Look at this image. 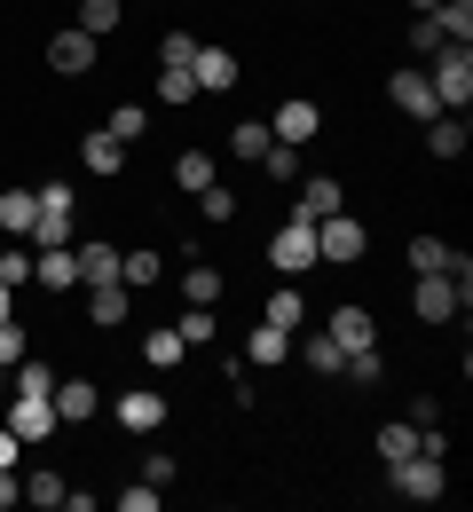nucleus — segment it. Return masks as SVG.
I'll list each match as a JSON object with an SVG mask.
<instances>
[{"mask_svg": "<svg viewBox=\"0 0 473 512\" xmlns=\"http://www.w3.org/2000/svg\"><path fill=\"white\" fill-rule=\"evenodd\" d=\"M387 489H395V497H410V505H442V489H450V457L410 449L403 465H387Z\"/></svg>", "mask_w": 473, "mask_h": 512, "instance_id": "1", "label": "nucleus"}, {"mask_svg": "<svg viewBox=\"0 0 473 512\" xmlns=\"http://www.w3.org/2000/svg\"><path fill=\"white\" fill-rule=\"evenodd\" d=\"M426 79H434V103L442 111H466L473 103V48H442V56H426Z\"/></svg>", "mask_w": 473, "mask_h": 512, "instance_id": "2", "label": "nucleus"}, {"mask_svg": "<svg viewBox=\"0 0 473 512\" xmlns=\"http://www.w3.org/2000/svg\"><path fill=\"white\" fill-rule=\"evenodd\" d=\"M363 253H371V229H363V221H355L347 205L316 221V260H332V268H355Z\"/></svg>", "mask_w": 473, "mask_h": 512, "instance_id": "3", "label": "nucleus"}, {"mask_svg": "<svg viewBox=\"0 0 473 512\" xmlns=\"http://www.w3.org/2000/svg\"><path fill=\"white\" fill-rule=\"evenodd\" d=\"M269 268H284V276H308V268H316V221H300V213H292V221L269 237Z\"/></svg>", "mask_w": 473, "mask_h": 512, "instance_id": "4", "label": "nucleus"}, {"mask_svg": "<svg viewBox=\"0 0 473 512\" xmlns=\"http://www.w3.org/2000/svg\"><path fill=\"white\" fill-rule=\"evenodd\" d=\"M95 64H103V40H95V32H79V24H64V32L48 40V71H64V79H87Z\"/></svg>", "mask_w": 473, "mask_h": 512, "instance_id": "5", "label": "nucleus"}, {"mask_svg": "<svg viewBox=\"0 0 473 512\" xmlns=\"http://www.w3.org/2000/svg\"><path fill=\"white\" fill-rule=\"evenodd\" d=\"M0 426H8L16 442H48L64 418H56V402H48V394H8V418H0Z\"/></svg>", "mask_w": 473, "mask_h": 512, "instance_id": "6", "label": "nucleus"}, {"mask_svg": "<svg viewBox=\"0 0 473 512\" xmlns=\"http://www.w3.org/2000/svg\"><path fill=\"white\" fill-rule=\"evenodd\" d=\"M387 103H395L403 119H418V127L442 111V103H434V79H426L418 64H395V79H387Z\"/></svg>", "mask_w": 473, "mask_h": 512, "instance_id": "7", "label": "nucleus"}, {"mask_svg": "<svg viewBox=\"0 0 473 512\" xmlns=\"http://www.w3.org/2000/svg\"><path fill=\"white\" fill-rule=\"evenodd\" d=\"M269 134H276V142H292V150H308V142L324 134V111H316L308 95H284V103H276V119H269Z\"/></svg>", "mask_w": 473, "mask_h": 512, "instance_id": "8", "label": "nucleus"}, {"mask_svg": "<svg viewBox=\"0 0 473 512\" xmlns=\"http://www.w3.org/2000/svg\"><path fill=\"white\" fill-rule=\"evenodd\" d=\"M111 418H119L127 434H158V426H166V394H158V386H127V394L111 402Z\"/></svg>", "mask_w": 473, "mask_h": 512, "instance_id": "9", "label": "nucleus"}, {"mask_svg": "<svg viewBox=\"0 0 473 512\" xmlns=\"http://www.w3.org/2000/svg\"><path fill=\"white\" fill-rule=\"evenodd\" d=\"M410 316H418V323L466 316V308H458V284H450V276H418V292H410Z\"/></svg>", "mask_w": 473, "mask_h": 512, "instance_id": "10", "label": "nucleus"}, {"mask_svg": "<svg viewBox=\"0 0 473 512\" xmlns=\"http://www.w3.org/2000/svg\"><path fill=\"white\" fill-rule=\"evenodd\" d=\"M190 79H198L205 95H229V87L245 79V64H237L229 48H205V40H198V56H190Z\"/></svg>", "mask_w": 473, "mask_h": 512, "instance_id": "11", "label": "nucleus"}, {"mask_svg": "<svg viewBox=\"0 0 473 512\" xmlns=\"http://www.w3.org/2000/svg\"><path fill=\"white\" fill-rule=\"evenodd\" d=\"M292 355H300L316 379H339V371H347V347H339L332 331H292Z\"/></svg>", "mask_w": 473, "mask_h": 512, "instance_id": "12", "label": "nucleus"}, {"mask_svg": "<svg viewBox=\"0 0 473 512\" xmlns=\"http://www.w3.org/2000/svg\"><path fill=\"white\" fill-rule=\"evenodd\" d=\"M48 402H56V418H64V426H87V418L103 410L95 379H56V394H48Z\"/></svg>", "mask_w": 473, "mask_h": 512, "instance_id": "13", "label": "nucleus"}, {"mask_svg": "<svg viewBox=\"0 0 473 512\" xmlns=\"http://www.w3.org/2000/svg\"><path fill=\"white\" fill-rule=\"evenodd\" d=\"M79 292H87V323H103V331L135 316V292L127 284H79Z\"/></svg>", "mask_w": 473, "mask_h": 512, "instance_id": "14", "label": "nucleus"}, {"mask_svg": "<svg viewBox=\"0 0 473 512\" xmlns=\"http://www.w3.org/2000/svg\"><path fill=\"white\" fill-rule=\"evenodd\" d=\"M79 166H87V174H103V182H111V174H119V166H127V142H119V134H79Z\"/></svg>", "mask_w": 473, "mask_h": 512, "instance_id": "15", "label": "nucleus"}, {"mask_svg": "<svg viewBox=\"0 0 473 512\" xmlns=\"http://www.w3.org/2000/svg\"><path fill=\"white\" fill-rule=\"evenodd\" d=\"M32 284H48V292H79V253H71V245L32 253Z\"/></svg>", "mask_w": 473, "mask_h": 512, "instance_id": "16", "label": "nucleus"}, {"mask_svg": "<svg viewBox=\"0 0 473 512\" xmlns=\"http://www.w3.org/2000/svg\"><path fill=\"white\" fill-rule=\"evenodd\" d=\"M245 363H261V371H284V363H292V331H276V323H253V339H245Z\"/></svg>", "mask_w": 473, "mask_h": 512, "instance_id": "17", "label": "nucleus"}, {"mask_svg": "<svg viewBox=\"0 0 473 512\" xmlns=\"http://www.w3.org/2000/svg\"><path fill=\"white\" fill-rule=\"evenodd\" d=\"M324 331H332L347 355H355V347H379V331H371V308H355V300H347V308H332V323H324Z\"/></svg>", "mask_w": 473, "mask_h": 512, "instance_id": "18", "label": "nucleus"}, {"mask_svg": "<svg viewBox=\"0 0 473 512\" xmlns=\"http://www.w3.org/2000/svg\"><path fill=\"white\" fill-rule=\"evenodd\" d=\"M339 205H347V190H339L332 174H308V182H300V205H292V213H300V221H324V213H339Z\"/></svg>", "mask_w": 473, "mask_h": 512, "instance_id": "19", "label": "nucleus"}, {"mask_svg": "<svg viewBox=\"0 0 473 512\" xmlns=\"http://www.w3.org/2000/svg\"><path fill=\"white\" fill-rule=\"evenodd\" d=\"M426 150L434 158H466V111H434L426 119Z\"/></svg>", "mask_w": 473, "mask_h": 512, "instance_id": "20", "label": "nucleus"}, {"mask_svg": "<svg viewBox=\"0 0 473 512\" xmlns=\"http://www.w3.org/2000/svg\"><path fill=\"white\" fill-rule=\"evenodd\" d=\"M182 355H190V347H182L174 323H150V331H142V363H150V371H174Z\"/></svg>", "mask_w": 473, "mask_h": 512, "instance_id": "21", "label": "nucleus"}, {"mask_svg": "<svg viewBox=\"0 0 473 512\" xmlns=\"http://www.w3.org/2000/svg\"><path fill=\"white\" fill-rule=\"evenodd\" d=\"M32 221H40V190H0V229L8 237H32Z\"/></svg>", "mask_w": 473, "mask_h": 512, "instance_id": "22", "label": "nucleus"}, {"mask_svg": "<svg viewBox=\"0 0 473 512\" xmlns=\"http://www.w3.org/2000/svg\"><path fill=\"white\" fill-rule=\"evenodd\" d=\"M450 253H458V245H450V237H434V229H426V237H410V245H403V260L418 268V276H442V268H450Z\"/></svg>", "mask_w": 473, "mask_h": 512, "instance_id": "23", "label": "nucleus"}, {"mask_svg": "<svg viewBox=\"0 0 473 512\" xmlns=\"http://www.w3.org/2000/svg\"><path fill=\"white\" fill-rule=\"evenodd\" d=\"M64 473H56V465H40V473H24V505H40V512H64Z\"/></svg>", "mask_w": 473, "mask_h": 512, "instance_id": "24", "label": "nucleus"}, {"mask_svg": "<svg viewBox=\"0 0 473 512\" xmlns=\"http://www.w3.org/2000/svg\"><path fill=\"white\" fill-rule=\"evenodd\" d=\"M276 134H269V119H237L229 127V158H245V166H261V150H269Z\"/></svg>", "mask_w": 473, "mask_h": 512, "instance_id": "25", "label": "nucleus"}, {"mask_svg": "<svg viewBox=\"0 0 473 512\" xmlns=\"http://www.w3.org/2000/svg\"><path fill=\"white\" fill-rule=\"evenodd\" d=\"M182 300H190V308H213V300H221V268H213V260H190V268H182Z\"/></svg>", "mask_w": 473, "mask_h": 512, "instance_id": "26", "label": "nucleus"}, {"mask_svg": "<svg viewBox=\"0 0 473 512\" xmlns=\"http://www.w3.org/2000/svg\"><path fill=\"white\" fill-rule=\"evenodd\" d=\"M79 284H119V245H79Z\"/></svg>", "mask_w": 473, "mask_h": 512, "instance_id": "27", "label": "nucleus"}, {"mask_svg": "<svg viewBox=\"0 0 473 512\" xmlns=\"http://www.w3.org/2000/svg\"><path fill=\"white\" fill-rule=\"evenodd\" d=\"M158 276H166V260H158V253H119V284H127V292H150Z\"/></svg>", "mask_w": 473, "mask_h": 512, "instance_id": "28", "label": "nucleus"}, {"mask_svg": "<svg viewBox=\"0 0 473 512\" xmlns=\"http://www.w3.org/2000/svg\"><path fill=\"white\" fill-rule=\"evenodd\" d=\"M261 323H276V331H300V323H308V300H300V292L284 284V292H269V308H261Z\"/></svg>", "mask_w": 473, "mask_h": 512, "instance_id": "29", "label": "nucleus"}, {"mask_svg": "<svg viewBox=\"0 0 473 512\" xmlns=\"http://www.w3.org/2000/svg\"><path fill=\"white\" fill-rule=\"evenodd\" d=\"M190 95H198V79H190V64H158V103H166V111H182Z\"/></svg>", "mask_w": 473, "mask_h": 512, "instance_id": "30", "label": "nucleus"}, {"mask_svg": "<svg viewBox=\"0 0 473 512\" xmlns=\"http://www.w3.org/2000/svg\"><path fill=\"white\" fill-rule=\"evenodd\" d=\"M434 24H442V40L473 48V0H442V8H434Z\"/></svg>", "mask_w": 473, "mask_h": 512, "instance_id": "31", "label": "nucleus"}, {"mask_svg": "<svg viewBox=\"0 0 473 512\" xmlns=\"http://www.w3.org/2000/svg\"><path fill=\"white\" fill-rule=\"evenodd\" d=\"M103 134H119V142H127V150H135L142 134H150V111H142V103H119V111H111V119H103Z\"/></svg>", "mask_w": 473, "mask_h": 512, "instance_id": "32", "label": "nucleus"}, {"mask_svg": "<svg viewBox=\"0 0 473 512\" xmlns=\"http://www.w3.org/2000/svg\"><path fill=\"white\" fill-rule=\"evenodd\" d=\"M174 182H182V190L198 197L205 182H221V174H213V158H205V150H182V158H174Z\"/></svg>", "mask_w": 473, "mask_h": 512, "instance_id": "33", "label": "nucleus"}, {"mask_svg": "<svg viewBox=\"0 0 473 512\" xmlns=\"http://www.w3.org/2000/svg\"><path fill=\"white\" fill-rule=\"evenodd\" d=\"M119 16H127L119 0H79V32H95V40H103V32H119Z\"/></svg>", "mask_w": 473, "mask_h": 512, "instance_id": "34", "label": "nucleus"}, {"mask_svg": "<svg viewBox=\"0 0 473 512\" xmlns=\"http://www.w3.org/2000/svg\"><path fill=\"white\" fill-rule=\"evenodd\" d=\"M410 449H418V426H410V418L403 426H379V465H403Z\"/></svg>", "mask_w": 473, "mask_h": 512, "instance_id": "35", "label": "nucleus"}, {"mask_svg": "<svg viewBox=\"0 0 473 512\" xmlns=\"http://www.w3.org/2000/svg\"><path fill=\"white\" fill-rule=\"evenodd\" d=\"M24 355H32V339H24V323H16V316H0V379H8V371H16Z\"/></svg>", "mask_w": 473, "mask_h": 512, "instance_id": "36", "label": "nucleus"}, {"mask_svg": "<svg viewBox=\"0 0 473 512\" xmlns=\"http://www.w3.org/2000/svg\"><path fill=\"white\" fill-rule=\"evenodd\" d=\"M261 174H269V182H300V150H292V142H269V150H261Z\"/></svg>", "mask_w": 473, "mask_h": 512, "instance_id": "37", "label": "nucleus"}, {"mask_svg": "<svg viewBox=\"0 0 473 512\" xmlns=\"http://www.w3.org/2000/svg\"><path fill=\"white\" fill-rule=\"evenodd\" d=\"M119 512H166V489H158V481H127V489H119Z\"/></svg>", "mask_w": 473, "mask_h": 512, "instance_id": "38", "label": "nucleus"}, {"mask_svg": "<svg viewBox=\"0 0 473 512\" xmlns=\"http://www.w3.org/2000/svg\"><path fill=\"white\" fill-rule=\"evenodd\" d=\"M339 379H355V386H379V379H387V363H379V347H355Z\"/></svg>", "mask_w": 473, "mask_h": 512, "instance_id": "39", "label": "nucleus"}, {"mask_svg": "<svg viewBox=\"0 0 473 512\" xmlns=\"http://www.w3.org/2000/svg\"><path fill=\"white\" fill-rule=\"evenodd\" d=\"M450 40H442V24L434 16H410V56H442Z\"/></svg>", "mask_w": 473, "mask_h": 512, "instance_id": "40", "label": "nucleus"}, {"mask_svg": "<svg viewBox=\"0 0 473 512\" xmlns=\"http://www.w3.org/2000/svg\"><path fill=\"white\" fill-rule=\"evenodd\" d=\"M174 331H182V347H213V331H221V323H213V308H190Z\"/></svg>", "mask_w": 473, "mask_h": 512, "instance_id": "41", "label": "nucleus"}, {"mask_svg": "<svg viewBox=\"0 0 473 512\" xmlns=\"http://www.w3.org/2000/svg\"><path fill=\"white\" fill-rule=\"evenodd\" d=\"M0 284H8V292H24V284H32V253H16V245H8V253H0Z\"/></svg>", "mask_w": 473, "mask_h": 512, "instance_id": "42", "label": "nucleus"}, {"mask_svg": "<svg viewBox=\"0 0 473 512\" xmlns=\"http://www.w3.org/2000/svg\"><path fill=\"white\" fill-rule=\"evenodd\" d=\"M198 205H205V221H229V213H237V190H221V182H205V190H198Z\"/></svg>", "mask_w": 473, "mask_h": 512, "instance_id": "43", "label": "nucleus"}, {"mask_svg": "<svg viewBox=\"0 0 473 512\" xmlns=\"http://www.w3.org/2000/svg\"><path fill=\"white\" fill-rule=\"evenodd\" d=\"M190 56H198L190 32H166V40H158V64H190Z\"/></svg>", "mask_w": 473, "mask_h": 512, "instance_id": "44", "label": "nucleus"}, {"mask_svg": "<svg viewBox=\"0 0 473 512\" xmlns=\"http://www.w3.org/2000/svg\"><path fill=\"white\" fill-rule=\"evenodd\" d=\"M142 481H158V489H166V481H174V457H166V449H150V457H142Z\"/></svg>", "mask_w": 473, "mask_h": 512, "instance_id": "45", "label": "nucleus"}, {"mask_svg": "<svg viewBox=\"0 0 473 512\" xmlns=\"http://www.w3.org/2000/svg\"><path fill=\"white\" fill-rule=\"evenodd\" d=\"M40 205H48V213H71V182H40Z\"/></svg>", "mask_w": 473, "mask_h": 512, "instance_id": "46", "label": "nucleus"}, {"mask_svg": "<svg viewBox=\"0 0 473 512\" xmlns=\"http://www.w3.org/2000/svg\"><path fill=\"white\" fill-rule=\"evenodd\" d=\"M16 497H24V481H16V465H0V512L16 505Z\"/></svg>", "mask_w": 473, "mask_h": 512, "instance_id": "47", "label": "nucleus"}, {"mask_svg": "<svg viewBox=\"0 0 473 512\" xmlns=\"http://www.w3.org/2000/svg\"><path fill=\"white\" fill-rule=\"evenodd\" d=\"M0 465H16V434L8 426H0Z\"/></svg>", "mask_w": 473, "mask_h": 512, "instance_id": "48", "label": "nucleus"}, {"mask_svg": "<svg viewBox=\"0 0 473 512\" xmlns=\"http://www.w3.org/2000/svg\"><path fill=\"white\" fill-rule=\"evenodd\" d=\"M434 8H442V0H410V16H434Z\"/></svg>", "mask_w": 473, "mask_h": 512, "instance_id": "49", "label": "nucleus"}, {"mask_svg": "<svg viewBox=\"0 0 473 512\" xmlns=\"http://www.w3.org/2000/svg\"><path fill=\"white\" fill-rule=\"evenodd\" d=\"M0 316H16V292H8V284H0Z\"/></svg>", "mask_w": 473, "mask_h": 512, "instance_id": "50", "label": "nucleus"}, {"mask_svg": "<svg viewBox=\"0 0 473 512\" xmlns=\"http://www.w3.org/2000/svg\"><path fill=\"white\" fill-rule=\"evenodd\" d=\"M0 386H8V379H0Z\"/></svg>", "mask_w": 473, "mask_h": 512, "instance_id": "51", "label": "nucleus"}]
</instances>
